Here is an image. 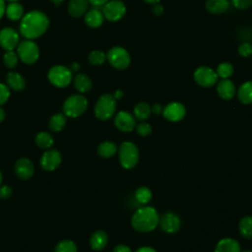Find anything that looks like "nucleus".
Wrapping results in <instances>:
<instances>
[{
    "instance_id": "nucleus-1",
    "label": "nucleus",
    "mask_w": 252,
    "mask_h": 252,
    "mask_svg": "<svg viewBox=\"0 0 252 252\" xmlns=\"http://www.w3.org/2000/svg\"><path fill=\"white\" fill-rule=\"evenodd\" d=\"M49 27V19L45 13L32 10L24 14L19 25L20 33L27 39H35L41 36Z\"/></svg>"
},
{
    "instance_id": "nucleus-2",
    "label": "nucleus",
    "mask_w": 252,
    "mask_h": 252,
    "mask_svg": "<svg viewBox=\"0 0 252 252\" xmlns=\"http://www.w3.org/2000/svg\"><path fill=\"white\" fill-rule=\"evenodd\" d=\"M159 220V215L158 211L151 206H142L135 211L131 218L132 227L142 233L153 231L158 225Z\"/></svg>"
},
{
    "instance_id": "nucleus-3",
    "label": "nucleus",
    "mask_w": 252,
    "mask_h": 252,
    "mask_svg": "<svg viewBox=\"0 0 252 252\" xmlns=\"http://www.w3.org/2000/svg\"><path fill=\"white\" fill-rule=\"evenodd\" d=\"M118 158L121 166L125 169L134 168L139 162V149L136 144L130 141H124L118 147Z\"/></svg>"
},
{
    "instance_id": "nucleus-4",
    "label": "nucleus",
    "mask_w": 252,
    "mask_h": 252,
    "mask_svg": "<svg viewBox=\"0 0 252 252\" xmlns=\"http://www.w3.org/2000/svg\"><path fill=\"white\" fill-rule=\"evenodd\" d=\"M88 107L87 98L81 94L68 96L63 102V113L71 118H77L85 113Z\"/></svg>"
},
{
    "instance_id": "nucleus-5",
    "label": "nucleus",
    "mask_w": 252,
    "mask_h": 252,
    "mask_svg": "<svg viewBox=\"0 0 252 252\" xmlns=\"http://www.w3.org/2000/svg\"><path fill=\"white\" fill-rule=\"evenodd\" d=\"M116 110V99L111 94H103L96 100L94 105V115L99 120L110 119Z\"/></svg>"
},
{
    "instance_id": "nucleus-6",
    "label": "nucleus",
    "mask_w": 252,
    "mask_h": 252,
    "mask_svg": "<svg viewBox=\"0 0 252 252\" xmlns=\"http://www.w3.org/2000/svg\"><path fill=\"white\" fill-rule=\"evenodd\" d=\"M39 47L32 39H24L17 46V54L19 59L27 64L32 65L39 58Z\"/></svg>"
},
{
    "instance_id": "nucleus-7",
    "label": "nucleus",
    "mask_w": 252,
    "mask_h": 252,
    "mask_svg": "<svg viewBox=\"0 0 252 252\" xmlns=\"http://www.w3.org/2000/svg\"><path fill=\"white\" fill-rule=\"evenodd\" d=\"M47 79L54 87L65 88L72 82L73 75L70 68L64 65H54L49 69Z\"/></svg>"
},
{
    "instance_id": "nucleus-8",
    "label": "nucleus",
    "mask_w": 252,
    "mask_h": 252,
    "mask_svg": "<svg viewBox=\"0 0 252 252\" xmlns=\"http://www.w3.org/2000/svg\"><path fill=\"white\" fill-rule=\"evenodd\" d=\"M106 60L113 68L117 70H124L131 63L129 52L122 46L111 47L106 54Z\"/></svg>"
},
{
    "instance_id": "nucleus-9",
    "label": "nucleus",
    "mask_w": 252,
    "mask_h": 252,
    "mask_svg": "<svg viewBox=\"0 0 252 252\" xmlns=\"http://www.w3.org/2000/svg\"><path fill=\"white\" fill-rule=\"evenodd\" d=\"M104 19L109 22H117L126 14V6L121 0H109L102 8Z\"/></svg>"
},
{
    "instance_id": "nucleus-10",
    "label": "nucleus",
    "mask_w": 252,
    "mask_h": 252,
    "mask_svg": "<svg viewBox=\"0 0 252 252\" xmlns=\"http://www.w3.org/2000/svg\"><path fill=\"white\" fill-rule=\"evenodd\" d=\"M195 82L203 88H211L218 82V75L216 71L207 66H200L194 71Z\"/></svg>"
},
{
    "instance_id": "nucleus-11",
    "label": "nucleus",
    "mask_w": 252,
    "mask_h": 252,
    "mask_svg": "<svg viewBox=\"0 0 252 252\" xmlns=\"http://www.w3.org/2000/svg\"><path fill=\"white\" fill-rule=\"evenodd\" d=\"M158 225L164 232L173 234L180 229L181 220L177 214L173 212H165L159 216Z\"/></svg>"
},
{
    "instance_id": "nucleus-12",
    "label": "nucleus",
    "mask_w": 252,
    "mask_h": 252,
    "mask_svg": "<svg viewBox=\"0 0 252 252\" xmlns=\"http://www.w3.org/2000/svg\"><path fill=\"white\" fill-rule=\"evenodd\" d=\"M162 115L166 120L170 122H178L185 117L186 108L181 102L172 101L163 107Z\"/></svg>"
},
{
    "instance_id": "nucleus-13",
    "label": "nucleus",
    "mask_w": 252,
    "mask_h": 252,
    "mask_svg": "<svg viewBox=\"0 0 252 252\" xmlns=\"http://www.w3.org/2000/svg\"><path fill=\"white\" fill-rule=\"evenodd\" d=\"M136 118L128 111L121 110L115 114L114 125L121 132L128 133L133 131L136 127Z\"/></svg>"
},
{
    "instance_id": "nucleus-14",
    "label": "nucleus",
    "mask_w": 252,
    "mask_h": 252,
    "mask_svg": "<svg viewBox=\"0 0 252 252\" xmlns=\"http://www.w3.org/2000/svg\"><path fill=\"white\" fill-rule=\"evenodd\" d=\"M20 42V35L12 28H4L0 31V46L7 50H14Z\"/></svg>"
},
{
    "instance_id": "nucleus-15",
    "label": "nucleus",
    "mask_w": 252,
    "mask_h": 252,
    "mask_svg": "<svg viewBox=\"0 0 252 252\" xmlns=\"http://www.w3.org/2000/svg\"><path fill=\"white\" fill-rule=\"evenodd\" d=\"M61 160V154L57 150H47L40 158V166L45 171H53L60 165Z\"/></svg>"
},
{
    "instance_id": "nucleus-16",
    "label": "nucleus",
    "mask_w": 252,
    "mask_h": 252,
    "mask_svg": "<svg viewBox=\"0 0 252 252\" xmlns=\"http://www.w3.org/2000/svg\"><path fill=\"white\" fill-rule=\"evenodd\" d=\"M15 172L19 178L29 179L34 173V166L29 158H21L15 163Z\"/></svg>"
},
{
    "instance_id": "nucleus-17",
    "label": "nucleus",
    "mask_w": 252,
    "mask_h": 252,
    "mask_svg": "<svg viewBox=\"0 0 252 252\" xmlns=\"http://www.w3.org/2000/svg\"><path fill=\"white\" fill-rule=\"evenodd\" d=\"M217 93L220 98L224 100H230L236 94V88L231 80L221 79L217 84Z\"/></svg>"
},
{
    "instance_id": "nucleus-18",
    "label": "nucleus",
    "mask_w": 252,
    "mask_h": 252,
    "mask_svg": "<svg viewBox=\"0 0 252 252\" xmlns=\"http://www.w3.org/2000/svg\"><path fill=\"white\" fill-rule=\"evenodd\" d=\"M84 21L88 27L95 29L103 24L104 16L99 8H92L84 15Z\"/></svg>"
},
{
    "instance_id": "nucleus-19",
    "label": "nucleus",
    "mask_w": 252,
    "mask_h": 252,
    "mask_svg": "<svg viewBox=\"0 0 252 252\" xmlns=\"http://www.w3.org/2000/svg\"><path fill=\"white\" fill-rule=\"evenodd\" d=\"M88 0H70L67 6L68 14L73 18H80L89 10Z\"/></svg>"
},
{
    "instance_id": "nucleus-20",
    "label": "nucleus",
    "mask_w": 252,
    "mask_h": 252,
    "mask_svg": "<svg viewBox=\"0 0 252 252\" xmlns=\"http://www.w3.org/2000/svg\"><path fill=\"white\" fill-rule=\"evenodd\" d=\"M241 246L239 242L231 237H224L218 241L214 252H240Z\"/></svg>"
},
{
    "instance_id": "nucleus-21",
    "label": "nucleus",
    "mask_w": 252,
    "mask_h": 252,
    "mask_svg": "<svg viewBox=\"0 0 252 252\" xmlns=\"http://www.w3.org/2000/svg\"><path fill=\"white\" fill-rule=\"evenodd\" d=\"M6 82H7V86L9 87V89L16 91V92H20V91L24 90L26 87L25 78L20 73L15 72V71H10L7 73Z\"/></svg>"
},
{
    "instance_id": "nucleus-22",
    "label": "nucleus",
    "mask_w": 252,
    "mask_h": 252,
    "mask_svg": "<svg viewBox=\"0 0 252 252\" xmlns=\"http://www.w3.org/2000/svg\"><path fill=\"white\" fill-rule=\"evenodd\" d=\"M205 7L209 13L220 15L229 9L230 0H207Z\"/></svg>"
},
{
    "instance_id": "nucleus-23",
    "label": "nucleus",
    "mask_w": 252,
    "mask_h": 252,
    "mask_svg": "<svg viewBox=\"0 0 252 252\" xmlns=\"http://www.w3.org/2000/svg\"><path fill=\"white\" fill-rule=\"evenodd\" d=\"M108 242V236L105 231L103 230H96L94 231L90 239L91 248L94 251L102 250Z\"/></svg>"
},
{
    "instance_id": "nucleus-24",
    "label": "nucleus",
    "mask_w": 252,
    "mask_h": 252,
    "mask_svg": "<svg viewBox=\"0 0 252 252\" xmlns=\"http://www.w3.org/2000/svg\"><path fill=\"white\" fill-rule=\"evenodd\" d=\"M5 15L11 21H19L24 16V7L18 1L9 2L5 8Z\"/></svg>"
},
{
    "instance_id": "nucleus-25",
    "label": "nucleus",
    "mask_w": 252,
    "mask_h": 252,
    "mask_svg": "<svg viewBox=\"0 0 252 252\" xmlns=\"http://www.w3.org/2000/svg\"><path fill=\"white\" fill-rule=\"evenodd\" d=\"M74 87L80 94L89 93L93 88L92 80L86 74H77L73 79Z\"/></svg>"
},
{
    "instance_id": "nucleus-26",
    "label": "nucleus",
    "mask_w": 252,
    "mask_h": 252,
    "mask_svg": "<svg viewBox=\"0 0 252 252\" xmlns=\"http://www.w3.org/2000/svg\"><path fill=\"white\" fill-rule=\"evenodd\" d=\"M236 95L238 100L243 104L252 103V81L244 82L238 90H236Z\"/></svg>"
},
{
    "instance_id": "nucleus-27",
    "label": "nucleus",
    "mask_w": 252,
    "mask_h": 252,
    "mask_svg": "<svg viewBox=\"0 0 252 252\" xmlns=\"http://www.w3.org/2000/svg\"><path fill=\"white\" fill-rule=\"evenodd\" d=\"M239 234L245 239H252V216H244L238 222Z\"/></svg>"
},
{
    "instance_id": "nucleus-28",
    "label": "nucleus",
    "mask_w": 252,
    "mask_h": 252,
    "mask_svg": "<svg viewBox=\"0 0 252 252\" xmlns=\"http://www.w3.org/2000/svg\"><path fill=\"white\" fill-rule=\"evenodd\" d=\"M152 114V109H151V105L148 104L147 102L141 101L138 102L133 109V115L136 118V120H140V121H145L147 120Z\"/></svg>"
},
{
    "instance_id": "nucleus-29",
    "label": "nucleus",
    "mask_w": 252,
    "mask_h": 252,
    "mask_svg": "<svg viewBox=\"0 0 252 252\" xmlns=\"http://www.w3.org/2000/svg\"><path fill=\"white\" fill-rule=\"evenodd\" d=\"M118 151V147L114 142L104 141L99 144L97 148V154L103 158H109L113 157Z\"/></svg>"
},
{
    "instance_id": "nucleus-30",
    "label": "nucleus",
    "mask_w": 252,
    "mask_h": 252,
    "mask_svg": "<svg viewBox=\"0 0 252 252\" xmlns=\"http://www.w3.org/2000/svg\"><path fill=\"white\" fill-rule=\"evenodd\" d=\"M66 117L67 116L64 113H55V114H53L50 117L49 122H48V126H49L50 130H52L54 132L61 131L66 125V122H67Z\"/></svg>"
},
{
    "instance_id": "nucleus-31",
    "label": "nucleus",
    "mask_w": 252,
    "mask_h": 252,
    "mask_svg": "<svg viewBox=\"0 0 252 252\" xmlns=\"http://www.w3.org/2000/svg\"><path fill=\"white\" fill-rule=\"evenodd\" d=\"M152 196V191L147 186H140L135 190V199L139 204L143 206L150 203Z\"/></svg>"
},
{
    "instance_id": "nucleus-32",
    "label": "nucleus",
    "mask_w": 252,
    "mask_h": 252,
    "mask_svg": "<svg viewBox=\"0 0 252 252\" xmlns=\"http://www.w3.org/2000/svg\"><path fill=\"white\" fill-rule=\"evenodd\" d=\"M53 143H54V141H53L52 136L47 132L42 131V132L37 133L35 136V144L40 149L47 150L52 147Z\"/></svg>"
},
{
    "instance_id": "nucleus-33",
    "label": "nucleus",
    "mask_w": 252,
    "mask_h": 252,
    "mask_svg": "<svg viewBox=\"0 0 252 252\" xmlns=\"http://www.w3.org/2000/svg\"><path fill=\"white\" fill-rule=\"evenodd\" d=\"M216 73L220 79H228L233 74V66L229 62H221L218 65Z\"/></svg>"
},
{
    "instance_id": "nucleus-34",
    "label": "nucleus",
    "mask_w": 252,
    "mask_h": 252,
    "mask_svg": "<svg viewBox=\"0 0 252 252\" xmlns=\"http://www.w3.org/2000/svg\"><path fill=\"white\" fill-rule=\"evenodd\" d=\"M18 54L14 50H7L3 55V63L6 68L14 69L18 65Z\"/></svg>"
},
{
    "instance_id": "nucleus-35",
    "label": "nucleus",
    "mask_w": 252,
    "mask_h": 252,
    "mask_svg": "<svg viewBox=\"0 0 252 252\" xmlns=\"http://www.w3.org/2000/svg\"><path fill=\"white\" fill-rule=\"evenodd\" d=\"M88 59L92 65L99 66L105 62L106 54L101 50H93L92 52H90Z\"/></svg>"
},
{
    "instance_id": "nucleus-36",
    "label": "nucleus",
    "mask_w": 252,
    "mask_h": 252,
    "mask_svg": "<svg viewBox=\"0 0 252 252\" xmlns=\"http://www.w3.org/2000/svg\"><path fill=\"white\" fill-rule=\"evenodd\" d=\"M54 252H77V245L74 241L69 239L61 240L56 245Z\"/></svg>"
},
{
    "instance_id": "nucleus-37",
    "label": "nucleus",
    "mask_w": 252,
    "mask_h": 252,
    "mask_svg": "<svg viewBox=\"0 0 252 252\" xmlns=\"http://www.w3.org/2000/svg\"><path fill=\"white\" fill-rule=\"evenodd\" d=\"M135 130H136L137 134H139L140 136L147 137V136H149L152 133L153 128H152L151 124H149L147 122H140V123L136 124Z\"/></svg>"
},
{
    "instance_id": "nucleus-38",
    "label": "nucleus",
    "mask_w": 252,
    "mask_h": 252,
    "mask_svg": "<svg viewBox=\"0 0 252 252\" xmlns=\"http://www.w3.org/2000/svg\"><path fill=\"white\" fill-rule=\"evenodd\" d=\"M237 52L242 57H249L252 55V44L249 42H243L238 46Z\"/></svg>"
},
{
    "instance_id": "nucleus-39",
    "label": "nucleus",
    "mask_w": 252,
    "mask_h": 252,
    "mask_svg": "<svg viewBox=\"0 0 252 252\" xmlns=\"http://www.w3.org/2000/svg\"><path fill=\"white\" fill-rule=\"evenodd\" d=\"M10 97V89L7 85L0 83V106L3 105Z\"/></svg>"
},
{
    "instance_id": "nucleus-40",
    "label": "nucleus",
    "mask_w": 252,
    "mask_h": 252,
    "mask_svg": "<svg viewBox=\"0 0 252 252\" xmlns=\"http://www.w3.org/2000/svg\"><path fill=\"white\" fill-rule=\"evenodd\" d=\"M230 3L238 10H246L252 6V0H230Z\"/></svg>"
},
{
    "instance_id": "nucleus-41",
    "label": "nucleus",
    "mask_w": 252,
    "mask_h": 252,
    "mask_svg": "<svg viewBox=\"0 0 252 252\" xmlns=\"http://www.w3.org/2000/svg\"><path fill=\"white\" fill-rule=\"evenodd\" d=\"M13 193L12 188L9 185H2L0 187V198L1 199H7L9 198Z\"/></svg>"
},
{
    "instance_id": "nucleus-42",
    "label": "nucleus",
    "mask_w": 252,
    "mask_h": 252,
    "mask_svg": "<svg viewBox=\"0 0 252 252\" xmlns=\"http://www.w3.org/2000/svg\"><path fill=\"white\" fill-rule=\"evenodd\" d=\"M94 8H102L109 0H88Z\"/></svg>"
},
{
    "instance_id": "nucleus-43",
    "label": "nucleus",
    "mask_w": 252,
    "mask_h": 252,
    "mask_svg": "<svg viewBox=\"0 0 252 252\" xmlns=\"http://www.w3.org/2000/svg\"><path fill=\"white\" fill-rule=\"evenodd\" d=\"M112 252H132L131 248L125 244H118L113 248Z\"/></svg>"
},
{
    "instance_id": "nucleus-44",
    "label": "nucleus",
    "mask_w": 252,
    "mask_h": 252,
    "mask_svg": "<svg viewBox=\"0 0 252 252\" xmlns=\"http://www.w3.org/2000/svg\"><path fill=\"white\" fill-rule=\"evenodd\" d=\"M151 109H152V113H154L156 115H159V114H162L163 107L159 103H155L154 105L151 106Z\"/></svg>"
},
{
    "instance_id": "nucleus-45",
    "label": "nucleus",
    "mask_w": 252,
    "mask_h": 252,
    "mask_svg": "<svg viewBox=\"0 0 252 252\" xmlns=\"http://www.w3.org/2000/svg\"><path fill=\"white\" fill-rule=\"evenodd\" d=\"M152 11H153L154 15L160 16L163 13V7L159 3H157V4H154V7H153Z\"/></svg>"
},
{
    "instance_id": "nucleus-46",
    "label": "nucleus",
    "mask_w": 252,
    "mask_h": 252,
    "mask_svg": "<svg viewBox=\"0 0 252 252\" xmlns=\"http://www.w3.org/2000/svg\"><path fill=\"white\" fill-rule=\"evenodd\" d=\"M135 252H158V251L151 246H142V247H139L137 250H135Z\"/></svg>"
},
{
    "instance_id": "nucleus-47",
    "label": "nucleus",
    "mask_w": 252,
    "mask_h": 252,
    "mask_svg": "<svg viewBox=\"0 0 252 252\" xmlns=\"http://www.w3.org/2000/svg\"><path fill=\"white\" fill-rule=\"evenodd\" d=\"M112 95L114 96V98L117 100V99H120V98H122L123 97V95H124V92L122 91V90H116L113 94H112Z\"/></svg>"
},
{
    "instance_id": "nucleus-48",
    "label": "nucleus",
    "mask_w": 252,
    "mask_h": 252,
    "mask_svg": "<svg viewBox=\"0 0 252 252\" xmlns=\"http://www.w3.org/2000/svg\"><path fill=\"white\" fill-rule=\"evenodd\" d=\"M5 8H6L5 0H0V20L5 15Z\"/></svg>"
},
{
    "instance_id": "nucleus-49",
    "label": "nucleus",
    "mask_w": 252,
    "mask_h": 252,
    "mask_svg": "<svg viewBox=\"0 0 252 252\" xmlns=\"http://www.w3.org/2000/svg\"><path fill=\"white\" fill-rule=\"evenodd\" d=\"M70 69H71V71H72V72H77V71H79V69H80V65H79V63H77V62L72 63V65H71Z\"/></svg>"
},
{
    "instance_id": "nucleus-50",
    "label": "nucleus",
    "mask_w": 252,
    "mask_h": 252,
    "mask_svg": "<svg viewBox=\"0 0 252 252\" xmlns=\"http://www.w3.org/2000/svg\"><path fill=\"white\" fill-rule=\"evenodd\" d=\"M4 119H5V111H4V109L0 106V123H2Z\"/></svg>"
},
{
    "instance_id": "nucleus-51",
    "label": "nucleus",
    "mask_w": 252,
    "mask_h": 252,
    "mask_svg": "<svg viewBox=\"0 0 252 252\" xmlns=\"http://www.w3.org/2000/svg\"><path fill=\"white\" fill-rule=\"evenodd\" d=\"M145 3H148V4H157V3H159L160 0H143Z\"/></svg>"
},
{
    "instance_id": "nucleus-52",
    "label": "nucleus",
    "mask_w": 252,
    "mask_h": 252,
    "mask_svg": "<svg viewBox=\"0 0 252 252\" xmlns=\"http://www.w3.org/2000/svg\"><path fill=\"white\" fill-rule=\"evenodd\" d=\"M50 1H51L55 6H59L64 0H50Z\"/></svg>"
},
{
    "instance_id": "nucleus-53",
    "label": "nucleus",
    "mask_w": 252,
    "mask_h": 252,
    "mask_svg": "<svg viewBox=\"0 0 252 252\" xmlns=\"http://www.w3.org/2000/svg\"><path fill=\"white\" fill-rule=\"evenodd\" d=\"M2 180H3V175H2V172L0 171V185L2 183Z\"/></svg>"
},
{
    "instance_id": "nucleus-54",
    "label": "nucleus",
    "mask_w": 252,
    "mask_h": 252,
    "mask_svg": "<svg viewBox=\"0 0 252 252\" xmlns=\"http://www.w3.org/2000/svg\"><path fill=\"white\" fill-rule=\"evenodd\" d=\"M240 252H252L251 250H241Z\"/></svg>"
},
{
    "instance_id": "nucleus-55",
    "label": "nucleus",
    "mask_w": 252,
    "mask_h": 252,
    "mask_svg": "<svg viewBox=\"0 0 252 252\" xmlns=\"http://www.w3.org/2000/svg\"><path fill=\"white\" fill-rule=\"evenodd\" d=\"M7 1H9V2H14V1H18V0H7Z\"/></svg>"
}]
</instances>
